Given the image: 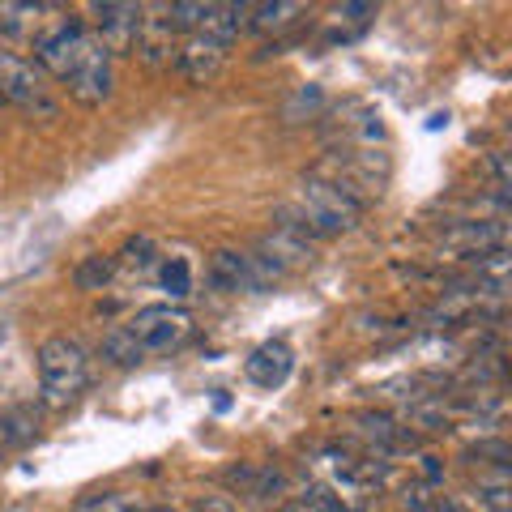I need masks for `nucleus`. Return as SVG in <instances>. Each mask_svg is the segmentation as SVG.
<instances>
[{
    "label": "nucleus",
    "mask_w": 512,
    "mask_h": 512,
    "mask_svg": "<svg viewBox=\"0 0 512 512\" xmlns=\"http://www.w3.org/2000/svg\"><path fill=\"white\" fill-rule=\"evenodd\" d=\"M299 5H291V0H278V5H252L248 9V30H256V35H278V30H286L295 18H299Z\"/></svg>",
    "instance_id": "f3484780"
},
{
    "label": "nucleus",
    "mask_w": 512,
    "mask_h": 512,
    "mask_svg": "<svg viewBox=\"0 0 512 512\" xmlns=\"http://www.w3.org/2000/svg\"><path fill=\"white\" fill-rule=\"evenodd\" d=\"M146 512H180V508H171V504H154V508H146Z\"/></svg>",
    "instance_id": "c756f323"
},
{
    "label": "nucleus",
    "mask_w": 512,
    "mask_h": 512,
    "mask_svg": "<svg viewBox=\"0 0 512 512\" xmlns=\"http://www.w3.org/2000/svg\"><path fill=\"white\" fill-rule=\"evenodd\" d=\"M99 350H103V359H107V363H116V367H137L141 359H146V355H141V346L133 342V333H128V325L107 329Z\"/></svg>",
    "instance_id": "aec40b11"
},
{
    "label": "nucleus",
    "mask_w": 512,
    "mask_h": 512,
    "mask_svg": "<svg viewBox=\"0 0 512 512\" xmlns=\"http://www.w3.org/2000/svg\"><path fill=\"white\" fill-rule=\"evenodd\" d=\"M248 9L252 5H210V18L201 22V30L197 35H205V39H214L218 47H235V39L248 30Z\"/></svg>",
    "instance_id": "2eb2a0df"
},
{
    "label": "nucleus",
    "mask_w": 512,
    "mask_h": 512,
    "mask_svg": "<svg viewBox=\"0 0 512 512\" xmlns=\"http://www.w3.org/2000/svg\"><path fill=\"white\" fill-rule=\"evenodd\" d=\"M158 282H163V291L171 299H184L192 291V269L184 256H171V261H163V269H158Z\"/></svg>",
    "instance_id": "5701e85b"
},
{
    "label": "nucleus",
    "mask_w": 512,
    "mask_h": 512,
    "mask_svg": "<svg viewBox=\"0 0 512 512\" xmlns=\"http://www.w3.org/2000/svg\"><path fill=\"white\" fill-rule=\"evenodd\" d=\"M43 13H52V5H0V39L13 43H35L43 35Z\"/></svg>",
    "instance_id": "ddd939ff"
},
{
    "label": "nucleus",
    "mask_w": 512,
    "mask_h": 512,
    "mask_svg": "<svg viewBox=\"0 0 512 512\" xmlns=\"http://www.w3.org/2000/svg\"><path fill=\"white\" fill-rule=\"evenodd\" d=\"M30 436H35V414L30 410H9L0 419V440L5 444H26Z\"/></svg>",
    "instance_id": "393cba45"
},
{
    "label": "nucleus",
    "mask_w": 512,
    "mask_h": 512,
    "mask_svg": "<svg viewBox=\"0 0 512 512\" xmlns=\"http://www.w3.org/2000/svg\"><path fill=\"white\" fill-rule=\"evenodd\" d=\"M376 18V5H338L333 9V43H350V39H359L367 26H372Z\"/></svg>",
    "instance_id": "6ab92c4d"
},
{
    "label": "nucleus",
    "mask_w": 512,
    "mask_h": 512,
    "mask_svg": "<svg viewBox=\"0 0 512 512\" xmlns=\"http://www.w3.org/2000/svg\"><path fill=\"white\" fill-rule=\"evenodd\" d=\"M487 171L495 175V188L508 184V158H504V150H491V154H487Z\"/></svg>",
    "instance_id": "cd10ccee"
},
{
    "label": "nucleus",
    "mask_w": 512,
    "mask_h": 512,
    "mask_svg": "<svg viewBox=\"0 0 512 512\" xmlns=\"http://www.w3.org/2000/svg\"><path fill=\"white\" fill-rule=\"evenodd\" d=\"M397 504H402L406 512H436L440 495H436V487H427V483H419V478H410V483L402 487V495H397Z\"/></svg>",
    "instance_id": "b1692460"
},
{
    "label": "nucleus",
    "mask_w": 512,
    "mask_h": 512,
    "mask_svg": "<svg viewBox=\"0 0 512 512\" xmlns=\"http://www.w3.org/2000/svg\"><path fill=\"white\" fill-rule=\"evenodd\" d=\"M466 461L470 466H491V470H508V461H512V448L504 436H491V440H478L466 448Z\"/></svg>",
    "instance_id": "412c9836"
},
{
    "label": "nucleus",
    "mask_w": 512,
    "mask_h": 512,
    "mask_svg": "<svg viewBox=\"0 0 512 512\" xmlns=\"http://www.w3.org/2000/svg\"><path fill=\"white\" fill-rule=\"evenodd\" d=\"M111 278H116V256H103V252L82 256L77 269H73V286H77V291H103Z\"/></svg>",
    "instance_id": "a211bd4d"
},
{
    "label": "nucleus",
    "mask_w": 512,
    "mask_h": 512,
    "mask_svg": "<svg viewBox=\"0 0 512 512\" xmlns=\"http://www.w3.org/2000/svg\"><path fill=\"white\" fill-rule=\"evenodd\" d=\"M154 256H158L154 235H133V239H128V244L120 248V261H124L128 269H146V265H154Z\"/></svg>",
    "instance_id": "a878e982"
},
{
    "label": "nucleus",
    "mask_w": 512,
    "mask_h": 512,
    "mask_svg": "<svg viewBox=\"0 0 512 512\" xmlns=\"http://www.w3.org/2000/svg\"><path fill=\"white\" fill-rule=\"evenodd\" d=\"M466 504L483 508V512H508L512 508V487H508V470H491L478 474V483L466 491Z\"/></svg>",
    "instance_id": "dca6fc26"
},
{
    "label": "nucleus",
    "mask_w": 512,
    "mask_h": 512,
    "mask_svg": "<svg viewBox=\"0 0 512 512\" xmlns=\"http://www.w3.org/2000/svg\"><path fill=\"white\" fill-rule=\"evenodd\" d=\"M222 483L231 487V495L248 500L252 508H274L286 495V474L278 466H269V461H239V466L222 474Z\"/></svg>",
    "instance_id": "6e6552de"
},
{
    "label": "nucleus",
    "mask_w": 512,
    "mask_h": 512,
    "mask_svg": "<svg viewBox=\"0 0 512 512\" xmlns=\"http://www.w3.org/2000/svg\"><path fill=\"white\" fill-rule=\"evenodd\" d=\"M278 512H325V508H320L316 500H312V495L308 491H303V495H295V500H286Z\"/></svg>",
    "instance_id": "c85d7f7f"
},
{
    "label": "nucleus",
    "mask_w": 512,
    "mask_h": 512,
    "mask_svg": "<svg viewBox=\"0 0 512 512\" xmlns=\"http://www.w3.org/2000/svg\"><path fill=\"white\" fill-rule=\"evenodd\" d=\"M222 64H227V47H218L214 39H205V35H188L180 47H175V69L184 73L188 86L214 82V77L222 73Z\"/></svg>",
    "instance_id": "9d476101"
},
{
    "label": "nucleus",
    "mask_w": 512,
    "mask_h": 512,
    "mask_svg": "<svg viewBox=\"0 0 512 512\" xmlns=\"http://www.w3.org/2000/svg\"><path fill=\"white\" fill-rule=\"evenodd\" d=\"M167 18L175 26V35H197L201 22L210 18V5H192V0H175V5H167Z\"/></svg>",
    "instance_id": "4be33fe9"
},
{
    "label": "nucleus",
    "mask_w": 512,
    "mask_h": 512,
    "mask_svg": "<svg viewBox=\"0 0 512 512\" xmlns=\"http://www.w3.org/2000/svg\"><path fill=\"white\" fill-rule=\"evenodd\" d=\"M504 239H508L504 218H466L444 231V244L461 256H483L491 248H504Z\"/></svg>",
    "instance_id": "9b49d317"
},
{
    "label": "nucleus",
    "mask_w": 512,
    "mask_h": 512,
    "mask_svg": "<svg viewBox=\"0 0 512 512\" xmlns=\"http://www.w3.org/2000/svg\"><path fill=\"white\" fill-rule=\"evenodd\" d=\"M64 86H69V94L82 107H103L111 99V90H116V60L103 52V43L94 35H90L82 60H77V69L69 73Z\"/></svg>",
    "instance_id": "423d86ee"
},
{
    "label": "nucleus",
    "mask_w": 512,
    "mask_h": 512,
    "mask_svg": "<svg viewBox=\"0 0 512 512\" xmlns=\"http://www.w3.org/2000/svg\"><path fill=\"white\" fill-rule=\"evenodd\" d=\"M291 367H295L291 346L286 342H265V346H256L248 355L244 372H248V380L256 384V389H282L286 376H291Z\"/></svg>",
    "instance_id": "f8f14e48"
},
{
    "label": "nucleus",
    "mask_w": 512,
    "mask_h": 512,
    "mask_svg": "<svg viewBox=\"0 0 512 512\" xmlns=\"http://www.w3.org/2000/svg\"><path fill=\"white\" fill-rule=\"evenodd\" d=\"M86 43H90V26H86L82 18L56 22L52 30H43V35L35 39V69H39L43 77L52 73L56 82L64 86V82H69V73L77 69V60H82Z\"/></svg>",
    "instance_id": "20e7f679"
},
{
    "label": "nucleus",
    "mask_w": 512,
    "mask_h": 512,
    "mask_svg": "<svg viewBox=\"0 0 512 512\" xmlns=\"http://www.w3.org/2000/svg\"><path fill=\"white\" fill-rule=\"evenodd\" d=\"M175 26L167 18V5H141V26H137V47L133 56L146 60L150 69H167L175 64Z\"/></svg>",
    "instance_id": "1a4fd4ad"
},
{
    "label": "nucleus",
    "mask_w": 512,
    "mask_h": 512,
    "mask_svg": "<svg viewBox=\"0 0 512 512\" xmlns=\"http://www.w3.org/2000/svg\"><path fill=\"white\" fill-rule=\"evenodd\" d=\"M205 282H210L214 291H222V295L248 291V261H244V252L218 248V252L210 256V265H205Z\"/></svg>",
    "instance_id": "4468645a"
},
{
    "label": "nucleus",
    "mask_w": 512,
    "mask_h": 512,
    "mask_svg": "<svg viewBox=\"0 0 512 512\" xmlns=\"http://www.w3.org/2000/svg\"><path fill=\"white\" fill-rule=\"evenodd\" d=\"M188 312L184 308H171V303H150L141 308L133 320H128V333L133 342L141 346V355H163V350H175L188 338Z\"/></svg>",
    "instance_id": "39448f33"
},
{
    "label": "nucleus",
    "mask_w": 512,
    "mask_h": 512,
    "mask_svg": "<svg viewBox=\"0 0 512 512\" xmlns=\"http://www.w3.org/2000/svg\"><path fill=\"white\" fill-rule=\"evenodd\" d=\"M192 512H239L231 495H197L192 500Z\"/></svg>",
    "instance_id": "bb28decb"
},
{
    "label": "nucleus",
    "mask_w": 512,
    "mask_h": 512,
    "mask_svg": "<svg viewBox=\"0 0 512 512\" xmlns=\"http://www.w3.org/2000/svg\"><path fill=\"white\" fill-rule=\"evenodd\" d=\"M295 214L303 218V227L312 231V239H329V235H346L363 222V201L350 197L342 184H333L329 175H303L299 184V201Z\"/></svg>",
    "instance_id": "f257e3e1"
},
{
    "label": "nucleus",
    "mask_w": 512,
    "mask_h": 512,
    "mask_svg": "<svg viewBox=\"0 0 512 512\" xmlns=\"http://www.w3.org/2000/svg\"><path fill=\"white\" fill-rule=\"evenodd\" d=\"M90 384V355L73 338H47L39 346V393L47 406H73Z\"/></svg>",
    "instance_id": "f03ea898"
},
{
    "label": "nucleus",
    "mask_w": 512,
    "mask_h": 512,
    "mask_svg": "<svg viewBox=\"0 0 512 512\" xmlns=\"http://www.w3.org/2000/svg\"><path fill=\"white\" fill-rule=\"evenodd\" d=\"M0 94H5V103L22 107L26 116H35V120H56V111H60L47 77L35 69V60H26L18 52L0 56Z\"/></svg>",
    "instance_id": "7ed1b4c3"
},
{
    "label": "nucleus",
    "mask_w": 512,
    "mask_h": 512,
    "mask_svg": "<svg viewBox=\"0 0 512 512\" xmlns=\"http://www.w3.org/2000/svg\"><path fill=\"white\" fill-rule=\"evenodd\" d=\"M0 107H9V103H5V94H0Z\"/></svg>",
    "instance_id": "7c9ffc66"
},
{
    "label": "nucleus",
    "mask_w": 512,
    "mask_h": 512,
    "mask_svg": "<svg viewBox=\"0 0 512 512\" xmlns=\"http://www.w3.org/2000/svg\"><path fill=\"white\" fill-rule=\"evenodd\" d=\"M90 35L103 43V52L133 56L137 47V26H141V5H124V0H107V5H90Z\"/></svg>",
    "instance_id": "0eeeda50"
}]
</instances>
